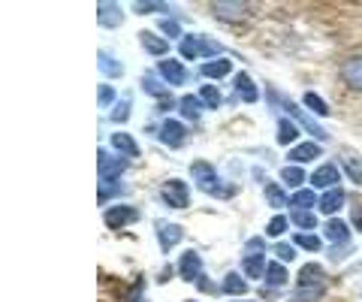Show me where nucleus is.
I'll use <instances>...</instances> for the list:
<instances>
[{
	"label": "nucleus",
	"instance_id": "1",
	"mask_svg": "<svg viewBox=\"0 0 362 302\" xmlns=\"http://www.w3.org/2000/svg\"><path fill=\"white\" fill-rule=\"evenodd\" d=\"M190 175H194V182H197L199 191H206V194L218 197V199H230L235 194V187L223 185L218 178V173H214V166L206 163V161H194V163H190Z\"/></svg>",
	"mask_w": 362,
	"mask_h": 302
},
{
	"label": "nucleus",
	"instance_id": "2",
	"mask_svg": "<svg viewBox=\"0 0 362 302\" xmlns=\"http://www.w3.org/2000/svg\"><path fill=\"white\" fill-rule=\"evenodd\" d=\"M209 13L221 21V25H245L254 16L251 4H239V0H214L209 4Z\"/></svg>",
	"mask_w": 362,
	"mask_h": 302
},
{
	"label": "nucleus",
	"instance_id": "3",
	"mask_svg": "<svg viewBox=\"0 0 362 302\" xmlns=\"http://www.w3.org/2000/svg\"><path fill=\"white\" fill-rule=\"evenodd\" d=\"M160 199L169 209H187L190 206V187L181 178H166L160 185Z\"/></svg>",
	"mask_w": 362,
	"mask_h": 302
},
{
	"label": "nucleus",
	"instance_id": "4",
	"mask_svg": "<svg viewBox=\"0 0 362 302\" xmlns=\"http://www.w3.org/2000/svg\"><path fill=\"white\" fill-rule=\"evenodd\" d=\"M157 137H160L163 145H169V149H181V145L187 142V127L181 124L178 118H163L160 130H157Z\"/></svg>",
	"mask_w": 362,
	"mask_h": 302
},
{
	"label": "nucleus",
	"instance_id": "5",
	"mask_svg": "<svg viewBox=\"0 0 362 302\" xmlns=\"http://www.w3.org/2000/svg\"><path fill=\"white\" fill-rule=\"evenodd\" d=\"M157 76L166 82V85H185L187 82V66L175 61V58H163L157 64Z\"/></svg>",
	"mask_w": 362,
	"mask_h": 302
},
{
	"label": "nucleus",
	"instance_id": "6",
	"mask_svg": "<svg viewBox=\"0 0 362 302\" xmlns=\"http://www.w3.org/2000/svg\"><path fill=\"white\" fill-rule=\"evenodd\" d=\"M127 170V161L121 158H109V154L100 149V182H118Z\"/></svg>",
	"mask_w": 362,
	"mask_h": 302
},
{
	"label": "nucleus",
	"instance_id": "7",
	"mask_svg": "<svg viewBox=\"0 0 362 302\" xmlns=\"http://www.w3.org/2000/svg\"><path fill=\"white\" fill-rule=\"evenodd\" d=\"M341 82L350 88V91L362 94V54H356V58L341 64Z\"/></svg>",
	"mask_w": 362,
	"mask_h": 302
},
{
	"label": "nucleus",
	"instance_id": "8",
	"mask_svg": "<svg viewBox=\"0 0 362 302\" xmlns=\"http://www.w3.org/2000/svg\"><path fill=\"white\" fill-rule=\"evenodd\" d=\"M178 275L185 278V281H199L202 278V257L197 251H185L178 260Z\"/></svg>",
	"mask_w": 362,
	"mask_h": 302
},
{
	"label": "nucleus",
	"instance_id": "9",
	"mask_svg": "<svg viewBox=\"0 0 362 302\" xmlns=\"http://www.w3.org/2000/svg\"><path fill=\"white\" fill-rule=\"evenodd\" d=\"M233 88H235V97H239L242 103H257L259 100V88L254 85V79L247 73H235Z\"/></svg>",
	"mask_w": 362,
	"mask_h": 302
},
{
	"label": "nucleus",
	"instance_id": "10",
	"mask_svg": "<svg viewBox=\"0 0 362 302\" xmlns=\"http://www.w3.org/2000/svg\"><path fill=\"white\" fill-rule=\"evenodd\" d=\"M181 239H185V230H181L178 223H160V227H157V242H160V251L163 254L173 251Z\"/></svg>",
	"mask_w": 362,
	"mask_h": 302
},
{
	"label": "nucleus",
	"instance_id": "11",
	"mask_svg": "<svg viewBox=\"0 0 362 302\" xmlns=\"http://www.w3.org/2000/svg\"><path fill=\"white\" fill-rule=\"evenodd\" d=\"M296 281H299V287H326V269L320 263H305Z\"/></svg>",
	"mask_w": 362,
	"mask_h": 302
},
{
	"label": "nucleus",
	"instance_id": "12",
	"mask_svg": "<svg viewBox=\"0 0 362 302\" xmlns=\"http://www.w3.org/2000/svg\"><path fill=\"white\" fill-rule=\"evenodd\" d=\"M103 221H106V227H112V230H121L124 223L136 221V209H133V206H112V209H106Z\"/></svg>",
	"mask_w": 362,
	"mask_h": 302
},
{
	"label": "nucleus",
	"instance_id": "13",
	"mask_svg": "<svg viewBox=\"0 0 362 302\" xmlns=\"http://www.w3.org/2000/svg\"><path fill=\"white\" fill-rule=\"evenodd\" d=\"M323 154V149L317 142H302V145H293L290 149V163L293 166H299V163H311V161H317Z\"/></svg>",
	"mask_w": 362,
	"mask_h": 302
},
{
	"label": "nucleus",
	"instance_id": "14",
	"mask_svg": "<svg viewBox=\"0 0 362 302\" xmlns=\"http://www.w3.org/2000/svg\"><path fill=\"white\" fill-rule=\"evenodd\" d=\"M266 257L263 254H245L242 260V275L251 278V281H259V278H266Z\"/></svg>",
	"mask_w": 362,
	"mask_h": 302
},
{
	"label": "nucleus",
	"instance_id": "15",
	"mask_svg": "<svg viewBox=\"0 0 362 302\" xmlns=\"http://www.w3.org/2000/svg\"><path fill=\"white\" fill-rule=\"evenodd\" d=\"M326 242L347 245L350 242V223L341 221V218H329V221H326Z\"/></svg>",
	"mask_w": 362,
	"mask_h": 302
},
{
	"label": "nucleus",
	"instance_id": "16",
	"mask_svg": "<svg viewBox=\"0 0 362 302\" xmlns=\"http://www.w3.org/2000/svg\"><path fill=\"white\" fill-rule=\"evenodd\" d=\"M287 284V266H281L278 260H272L266 266V294H275L278 287Z\"/></svg>",
	"mask_w": 362,
	"mask_h": 302
},
{
	"label": "nucleus",
	"instance_id": "17",
	"mask_svg": "<svg viewBox=\"0 0 362 302\" xmlns=\"http://www.w3.org/2000/svg\"><path fill=\"white\" fill-rule=\"evenodd\" d=\"M338 175H341V173H338L335 163H323L320 170L311 175V185L314 187H329V191H332V187H338Z\"/></svg>",
	"mask_w": 362,
	"mask_h": 302
},
{
	"label": "nucleus",
	"instance_id": "18",
	"mask_svg": "<svg viewBox=\"0 0 362 302\" xmlns=\"http://www.w3.org/2000/svg\"><path fill=\"white\" fill-rule=\"evenodd\" d=\"M344 203H347V194L341 191V187H332V191H326V194L320 197V203H317V206H320L323 215H335V211L341 209Z\"/></svg>",
	"mask_w": 362,
	"mask_h": 302
},
{
	"label": "nucleus",
	"instance_id": "19",
	"mask_svg": "<svg viewBox=\"0 0 362 302\" xmlns=\"http://www.w3.org/2000/svg\"><path fill=\"white\" fill-rule=\"evenodd\" d=\"M178 109H181V118H185V121H199V115H202V100H199V94L181 97Z\"/></svg>",
	"mask_w": 362,
	"mask_h": 302
},
{
	"label": "nucleus",
	"instance_id": "20",
	"mask_svg": "<svg viewBox=\"0 0 362 302\" xmlns=\"http://www.w3.org/2000/svg\"><path fill=\"white\" fill-rule=\"evenodd\" d=\"M139 42L145 46V52L154 54V58H157V54H166L169 52V42L163 37H157V33H151V30H142L139 33Z\"/></svg>",
	"mask_w": 362,
	"mask_h": 302
},
{
	"label": "nucleus",
	"instance_id": "21",
	"mask_svg": "<svg viewBox=\"0 0 362 302\" xmlns=\"http://www.w3.org/2000/svg\"><path fill=\"white\" fill-rule=\"evenodd\" d=\"M230 73H233V64L226 61V58L202 64V76H206V79H223V76H230Z\"/></svg>",
	"mask_w": 362,
	"mask_h": 302
},
{
	"label": "nucleus",
	"instance_id": "22",
	"mask_svg": "<svg viewBox=\"0 0 362 302\" xmlns=\"http://www.w3.org/2000/svg\"><path fill=\"white\" fill-rule=\"evenodd\" d=\"M245 290H247V284H245V275H239V272H226V275H223V281H221V294L242 296Z\"/></svg>",
	"mask_w": 362,
	"mask_h": 302
},
{
	"label": "nucleus",
	"instance_id": "23",
	"mask_svg": "<svg viewBox=\"0 0 362 302\" xmlns=\"http://www.w3.org/2000/svg\"><path fill=\"white\" fill-rule=\"evenodd\" d=\"M121 154H127V158H139V145H136V139L130 137V133H115V137L109 139Z\"/></svg>",
	"mask_w": 362,
	"mask_h": 302
},
{
	"label": "nucleus",
	"instance_id": "24",
	"mask_svg": "<svg viewBox=\"0 0 362 302\" xmlns=\"http://www.w3.org/2000/svg\"><path fill=\"white\" fill-rule=\"evenodd\" d=\"M299 139V127L293 124V118H278V145H293Z\"/></svg>",
	"mask_w": 362,
	"mask_h": 302
},
{
	"label": "nucleus",
	"instance_id": "25",
	"mask_svg": "<svg viewBox=\"0 0 362 302\" xmlns=\"http://www.w3.org/2000/svg\"><path fill=\"white\" fill-rule=\"evenodd\" d=\"M100 25L103 28H118L121 25V6L118 4H100Z\"/></svg>",
	"mask_w": 362,
	"mask_h": 302
},
{
	"label": "nucleus",
	"instance_id": "26",
	"mask_svg": "<svg viewBox=\"0 0 362 302\" xmlns=\"http://www.w3.org/2000/svg\"><path fill=\"white\" fill-rule=\"evenodd\" d=\"M320 203V197H317L314 191H308V187H302V191H296L290 197V206L293 209H302V211H311V206Z\"/></svg>",
	"mask_w": 362,
	"mask_h": 302
},
{
	"label": "nucleus",
	"instance_id": "27",
	"mask_svg": "<svg viewBox=\"0 0 362 302\" xmlns=\"http://www.w3.org/2000/svg\"><path fill=\"white\" fill-rule=\"evenodd\" d=\"M302 103L305 106H308L311 112H314V115H320V118H326V115H329V103H326V100L320 97V94H317V91H305V97H302Z\"/></svg>",
	"mask_w": 362,
	"mask_h": 302
},
{
	"label": "nucleus",
	"instance_id": "28",
	"mask_svg": "<svg viewBox=\"0 0 362 302\" xmlns=\"http://www.w3.org/2000/svg\"><path fill=\"white\" fill-rule=\"evenodd\" d=\"M197 37H199V58H206V61H218V54L223 52V46H221V42L218 40H211V37H206V33H197Z\"/></svg>",
	"mask_w": 362,
	"mask_h": 302
},
{
	"label": "nucleus",
	"instance_id": "29",
	"mask_svg": "<svg viewBox=\"0 0 362 302\" xmlns=\"http://www.w3.org/2000/svg\"><path fill=\"white\" fill-rule=\"evenodd\" d=\"M263 191H266V203H269L272 209H284V206L290 203L287 194H284V187H278L275 182H269V185L263 187Z\"/></svg>",
	"mask_w": 362,
	"mask_h": 302
},
{
	"label": "nucleus",
	"instance_id": "30",
	"mask_svg": "<svg viewBox=\"0 0 362 302\" xmlns=\"http://www.w3.org/2000/svg\"><path fill=\"white\" fill-rule=\"evenodd\" d=\"M281 182H284L287 187H296V191H302V182H305V170H299V166L287 163L284 170H281Z\"/></svg>",
	"mask_w": 362,
	"mask_h": 302
},
{
	"label": "nucleus",
	"instance_id": "31",
	"mask_svg": "<svg viewBox=\"0 0 362 302\" xmlns=\"http://www.w3.org/2000/svg\"><path fill=\"white\" fill-rule=\"evenodd\" d=\"M178 52H181V58H199V37L197 33H185V37L178 40Z\"/></svg>",
	"mask_w": 362,
	"mask_h": 302
},
{
	"label": "nucleus",
	"instance_id": "32",
	"mask_svg": "<svg viewBox=\"0 0 362 302\" xmlns=\"http://www.w3.org/2000/svg\"><path fill=\"white\" fill-rule=\"evenodd\" d=\"M341 166L356 185H362V161L356 158V154H341Z\"/></svg>",
	"mask_w": 362,
	"mask_h": 302
},
{
	"label": "nucleus",
	"instance_id": "33",
	"mask_svg": "<svg viewBox=\"0 0 362 302\" xmlns=\"http://www.w3.org/2000/svg\"><path fill=\"white\" fill-rule=\"evenodd\" d=\"M142 88H145V91H148L151 97H160L163 100V103H166V82L160 79V76H157V79H154V76H142Z\"/></svg>",
	"mask_w": 362,
	"mask_h": 302
},
{
	"label": "nucleus",
	"instance_id": "34",
	"mask_svg": "<svg viewBox=\"0 0 362 302\" xmlns=\"http://www.w3.org/2000/svg\"><path fill=\"white\" fill-rule=\"evenodd\" d=\"M97 64H100V70H103L106 76H112V79H118V76H124V66H121L115 58H109L106 52H100V54H97Z\"/></svg>",
	"mask_w": 362,
	"mask_h": 302
},
{
	"label": "nucleus",
	"instance_id": "35",
	"mask_svg": "<svg viewBox=\"0 0 362 302\" xmlns=\"http://www.w3.org/2000/svg\"><path fill=\"white\" fill-rule=\"evenodd\" d=\"M290 221L299 227V233H302V230L308 233V230H314V227H317V218L311 215V211H302V209H293V211H290Z\"/></svg>",
	"mask_w": 362,
	"mask_h": 302
},
{
	"label": "nucleus",
	"instance_id": "36",
	"mask_svg": "<svg viewBox=\"0 0 362 302\" xmlns=\"http://www.w3.org/2000/svg\"><path fill=\"white\" fill-rule=\"evenodd\" d=\"M199 100H202V106L206 109H218L221 106V91L214 85H202L199 88Z\"/></svg>",
	"mask_w": 362,
	"mask_h": 302
},
{
	"label": "nucleus",
	"instance_id": "37",
	"mask_svg": "<svg viewBox=\"0 0 362 302\" xmlns=\"http://www.w3.org/2000/svg\"><path fill=\"white\" fill-rule=\"evenodd\" d=\"M326 294V287H299V294H293L290 302H317Z\"/></svg>",
	"mask_w": 362,
	"mask_h": 302
},
{
	"label": "nucleus",
	"instance_id": "38",
	"mask_svg": "<svg viewBox=\"0 0 362 302\" xmlns=\"http://www.w3.org/2000/svg\"><path fill=\"white\" fill-rule=\"evenodd\" d=\"M287 223H290L287 215H275V218L269 221V227H266V236H272V239L284 236V233H287Z\"/></svg>",
	"mask_w": 362,
	"mask_h": 302
},
{
	"label": "nucleus",
	"instance_id": "39",
	"mask_svg": "<svg viewBox=\"0 0 362 302\" xmlns=\"http://www.w3.org/2000/svg\"><path fill=\"white\" fill-rule=\"evenodd\" d=\"M293 242L299 245V248H305V251H320L323 248V242L314 236V233H296V236H293Z\"/></svg>",
	"mask_w": 362,
	"mask_h": 302
},
{
	"label": "nucleus",
	"instance_id": "40",
	"mask_svg": "<svg viewBox=\"0 0 362 302\" xmlns=\"http://www.w3.org/2000/svg\"><path fill=\"white\" fill-rule=\"evenodd\" d=\"M124 185L118 182H100V203H106V197H121Z\"/></svg>",
	"mask_w": 362,
	"mask_h": 302
},
{
	"label": "nucleus",
	"instance_id": "41",
	"mask_svg": "<svg viewBox=\"0 0 362 302\" xmlns=\"http://www.w3.org/2000/svg\"><path fill=\"white\" fill-rule=\"evenodd\" d=\"M127 115H130V100H121V103L112 109V121H115V124H124V121H127Z\"/></svg>",
	"mask_w": 362,
	"mask_h": 302
},
{
	"label": "nucleus",
	"instance_id": "42",
	"mask_svg": "<svg viewBox=\"0 0 362 302\" xmlns=\"http://www.w3.org/2000/svg\"><path fill=\"white\" fill-rule=\"evenodd\" d=\"M157 25H160V30L166 33V37H178L181 40V28H178L175 18H163V21H157Z\"/></svg>",
	"mask_w": 362,
	"mask_h": 302
},
{
	"label": "nucleus",
	"instance_id": "43",
	"mask_svg": "<svg viewBox=\"0 0 362 302\" xmlns=\"http://www.w3.org/2000/svg\"><path fill=\"white\" fill-rule=\"evenodd\" d=\"M133 13H169L166 4H133Z\"/></svg>",
	"mask_w": 362,
	"mask_h": 302
},
{
	"label": "nucleus",
	"instance_id": "44",
	"mask_svg": "<svg viewBox=\"0 0 362 302\" xmlns=\"http://www.w3.org/2000/svg\"><path fill=\"white\" fill-rule=\"evenodd\" d=\"M97 94H100V106H112V103H115V97H118L115 88H109V85H100Z\"/></svg>",
	"mask_w": 362,
	"mask_h": 302
},
{
	"label": "nucleus",
	"instance_id": "45",
	"mask_svg": "<svg viewBox=\"0 0 362 302\" xmlns=\"http://www.w3.org/2000/svg\"><path fill=\"white\" fill-rule=\"evenodd\" d=\"M275 257L281 263H290L293 260V248H290V245H284V242H275Z\"/></svg>",
	"mask_w": 362,
	"mask_h": 302
},
{
	"label": "nucleus",
	"instance_id": "46",
	"mask_svg": "<svg viewBox=\"0 0 362 302\" xmlns=\"http://www.w3.org/2000/svg\"><path fill=\"white\" fill-rule=\"evenodd\" d=\"M350 218H354V227L362 230V206L359 203H350Z\"/></svg>",
	"mask_w": 362,
	"mask_h": 302
},
{
	"label": "nucleus",
	"instance_id": "47",
	"mask_svg": "<svg viewBox=\"0 0 362 302\" xmlns=\"http://www.w3.org/2000/svg\"><path fill=\"white\" fill-rule=\"evenodd\" d=\"M197 284H199V290H206V294H221V287H214V281H211V278H206V275H202Z\"/></svg>",
	"mask_w": 362,
	"mask_h": 302
},
{
	"label": "nucleus",
	"instance_id": "48",
	"mask_svg": "<svg viewBox=\"0 0 362 302\" xmlns=\"http://www.w3.org/2000/svg\"><path fill=\"white\" fill-rule=\"evenodd\" d=\"M247 254H263V239H251V242H247Z\"/></svg>",
	"mask_w": 362,
	"mask_h": 302
}]
</instances>
